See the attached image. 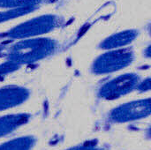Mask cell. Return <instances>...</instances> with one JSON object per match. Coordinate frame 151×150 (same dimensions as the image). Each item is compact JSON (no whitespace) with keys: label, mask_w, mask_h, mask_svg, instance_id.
<instances>
[{"label":"cell","mask_w":151,"mask_h":150,"mask_svg":"<svg viewBox=\"0 0 151 150\" xmlns=\"http://www.w3.org/2000/svg\"><path fill=\"white\" fill-rule=\"evenodd\" d=\"M56 42L47 38L25 39L9 46L7 49L0 48V57H6L7 61L19 66L40 61L54 53Z\"/></svg>","instance_id":"6da1fadb"},{"label":"cell","mask_w":151,"mask_h":150,"mask_svg":"<svg viewBox=\"0 0 151 150\" xmlns=\"http://www.w3.org/2000/svg\"><path fill=\"white\" fill-rule=\"evenodd\" d=\"M134 58L130 49H116L99 56L92 64L91 72L96 75L108 74L129 66Z\"/></svg>","instance_id":"7a4b0ae2"},{"label":"cell","mask_w":151,"mask_h":150,"mask_svg":"<svg viewBox=\"0 0 151 150\" xmlns=\"http://www.w3.org/2000/svg\"><path fill=\"white\" fill-rule=\"evenodd\" d=\"M57 23V19L52 15H43L26 21L19 26L1 34L0 37L8 39H27L46 34L52 30Z\"/></svg>","instance_id":"3957f363"},{"label":"cell","mask_w":151,"mask_h":150,"mask_svg":"<svg viewBox=\"0 0 151 150\" xmlns=\"http://www.w3.org/2000/svg\"><path fill=\"white\" fill-rule=\"evenodd\" d=\"M140 81V77L135 73L119 75L101 87L99 90L100 95L106 100H114L136 89Z\"/></svg>","instance_id":"277c9868"},{"label":"cell","mask_w":151,"mask_h":150,"mask_svg":"<svg viewBox=\"0 0 151 150\" xmlns=\"http://www.w3.org/2000/svg\"><path fill=\"white\" fill-rule=\"evenodd\" d=\"M150 106V99L129 103L115 111L113 113V118L117 120H128L142 117L149 114Z\"/></svg>","instance_id":"5b68a950"},{"label":"cell","mask_w":151,"mask_h":150,"mask_svg":"<svg viewBox=\"0 0 151 150\" xmlns=\"http://www.w3.org/2000/svg\"><path fill=\"white\" fill-rule=\"evenodd\" d=\"M28 96V91L19 86H7L0 88V109L11 107L23 102Z\"/></svg>","instance_id":"8992f818"},{"label":"cell","mask_w":151,"mask_h":150,"mask_svg":"<svg viewBox=\"0 0 151 150\" xmlns=\"http://www.w3.org/2000/svg\"><path fill=\"white\" fill-rule=\"evenodd\" d=\"M137 36L135 30H127L115 34L105 39L101 43V48L105 50H116L131 43Z\"/></svg>","instance_id":"52a82bcc"},{"label":"cell","mask_w":151,"mask_h":150,"mask_svg":"<svg viewBox=\"0 0 151 150\" xmlns=\"http://www.w3.org/2000/svg\"><path fill=\"white\" fill-rule=\"evenodd\" d=\"M28 117L26 115L12 116L0 118V135L4 134L19 126L24 125L27 121Z\"/></svg>","instance_id":"ba28073f"},{"label":"cell","mask_w":151,"mask_h":150,"mask_svg":"<svg viewBox=\"0 0 151 150\" xmlns=\"http://www.w3.org/2000/svg\"><path fill=\"white\" fill-rule=\"evenodd\" d=\"M42 0H0V8H21V7H35Z\"/></svg>","instance_id":"9c48e42d"},{"label":"cell","mask_w":151,"mask_h":150,"mask_svg":"<svg viewBox=\"0 0 151 150\" xmlns=\"http://www.w3.org/2000/svg\"><path fill=\"white\" fill-rule=\"evenodd\" d=\"M35 7H21V8H13L9 9L8 11H5L4 12H0V23L7 21L9 19H12L17 17H20L22 15H25L32 11H34Z\"/></svg>","instance_id":"30bf717a"},{"label":"cell","mask_w":151,"mask_h":150,"mask_svg":"<svg viewBox=\"0 0 151 150\" xmlns=\"http://www.w3.org/2000/svg\"><path fill=\"white\" fill-rule=\"evenodd\" d=\"M30 141L28 140H18L12 141L0 148V150H26L29 147Z\"/></svg>","instance_id":"8fae6325"},{"label":"cell","mask_w":151,"mask_h":150,"mask_svg":"<svg viewBox=\"0 0 151 150\" xmlns=\"http://www.w3.org/2000/svg\"><path fill=\"white\" fill-rule=\"evenodd\" d=\"M19 67L20 66H19L18 65L6 60L3 64H0V77L5 76L9 73H12V72L17 71Z\"/></svg>","instance_id":"7c38bea8"},{"label":"cell","mask_w":151,"mask_h":150,"mask_svg":"<svg viewBox=\"0 0 151 150\" xmlns=\"http://www.w3.org/2000/svg\"><path fill=\"white\" fill-rule=\"evenodd\" d=\"M150 78H147L144 80H141L137 86V88L139 91L141 92H145V91H149L150 89Z\"/></svg>","instance_id":"4fadbf2b"}]
</instances>
